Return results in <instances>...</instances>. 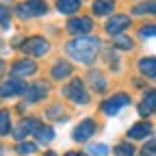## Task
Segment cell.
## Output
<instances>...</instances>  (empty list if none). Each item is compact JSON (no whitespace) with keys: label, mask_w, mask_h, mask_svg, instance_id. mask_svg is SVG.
<instances>
[{"label":"cell","mask_w":156,"mask_h":156,"mask_svg":"<svg viewBox=\"0 0 156 156\" xmlns=\"http://www.w3.org/2000/svg\"><path fill=\"white\" fill-rule=\"evenodd\" d=\"M139 35H141L143 39L156 37V24H145V26H141V28H139Z\"/></svg>","instance_id":"obj_29"},{"label":"cell","mask_w":156,"mask_h":156,"mask_svg":"<svg viewBox=\"0 0 156 156\" xmlns=\"http://www.w3.org/2000/svg\"><path fill=\"white\" fill-rule=\"evenodd\" d=\"M39 126H41V124H39L37 117H24V119L20 122L13 130H11V134H13V139L24 141L26 136H30V134H35V132H37V128H39Z\"/></svg>","instance_id":"obj_9"},{"label":"cell","mask_w":156,"mask_h":156,"mask_svg":"<svg viewBox=\"0 0 156 156\" xmlns=\"http://www.w3.org/2000/svg\"><path fill=\"white\" fill-rule=\"evenodd\" d=\"M0 28L2 30L11 28V9L7 5H2V2H0Z\"/></svg>","instance_id":"obj_23"},{"label":"cell","mask_w":156,"mask_h":156,"mask_svg":"<svg viewBox=\"0 0 156 156\" xmlns=\"http://www.w3.org/2000/svg\"><path fill=\"white\" fill-rule=\"evenodd\" d=\"M87 154L89 156H106L108 154V145L106 143H91L87 147Z\"/></svg>","instance_id":"obj_26"},{"label":"cell","mask_w":156,"mask_h":156,"mask_svg":"<svg viewBox=\"0 0 156 156\" xmlns=\"http://www.w3.org/2000/svg\"><path fill=\"white\" fill-rule=\"evenodd\" d=\"M0 156H5V152H2V145H0Z\"/></svg>","instance_id":"obj_34"},{"label":"cell","mask_w":156,"mask_h":156,"mask_svg":"<svg viewBox=\"0 0 156 156\" xmlns=\"http://www.w3.org/2000/svg\"><path fill=\"white\" fill-rule=\"evenodd\" d=\"M145 154H150V156H154L156 154V139L154 141H150V143H145V150H143Z\"/></svg>","instance_id":"obj_30"},{"label":"cell","mask_w":156,"mask_h":156,"mask_svg":"<svg viewBox=\"0 0 156 156\" xmlns=\"http://www.w3.org/2000/svg\"><path fill=\"white\" fill-rule=\"evenodd\" d=\"M5 72H7V63H5V61H0V78L5 76Z\"/></svg>","instance_id":"obj_32"},{"label":"cell","mask_w":156,"mask_h":156,"mask_svg":"<svg viewBox=\"0 0 156 156\" xmlns=\"http://www.w3.org/2000/svg\"><path fill=\"white\" fill-rule=\"evenodd\" d=\"M74 74V65L67 63V61H56L52 67H50V78L52 80H65V78H69Z\"/></svg>","instance_id":"obj_15"},{"label":"cell","mask_w":156,"mask_h":156,"mask_svg":"<svg viewBox=\"0 0 156 156\" xmlns=\"http://www.w3.org/2000/svg\"><path fill=\"white\" fill-rule=\"evenodd\" d=\"M83 0H56V11L61 15H76Z\"/></svg>","instance_id":"obj_17"},{"label":"cell","mask_w":156,"mask_h":156,"mask_svg":"<svg viewBox=\"0 0 156 156\" xmlns=\"http://www.w3.org/2000/svg\"><path fill=\"white\" fill-rule=\"evenodd\" d=\"M65 156H89V154H85L80 150H72V152H65Z\"/></svg>","instance_id":"obj_31"},{"label":"cell","mask_w":156,"mask_h":156,"mask_svg":"<svg viewBox=\"0 0 156 156\" xmlns=\"http://www.w3.org/2000/svg\"><path fill=\"white\" fill-rule=\"evenodd\" d=\"M132 15H156V0H143L132 7Z\"/></svg>","instance_id":"obj_19"},{"label":"cell","mask_w":156,"mask_h":156,"mask_svg":"<svg viewBox=\"0 0 156 156\" xmlns=\"http://www.w3.org/2000/svg\"><path fill=\"white\" fill-rule=\"evenodd\" d=\"M113 9H115V0H93V5H91L93 15H98V17L113 15Z\"/></svg>","instance_id":"obj_16"},{"label":"cell","mask_w":156,"mask_h":156,"mask_svg":"<svg viewBox=\"0 0 156 156\" xmlns=\"http://www.w3.org/2000/svg\"><path fill=\"white\" fill-rule=\"evenodd\" d=\"M141 117H150V115H156V89H147L141 98L139 106H136Z\"/></svg>","instance_id":"obj_13"},{"label":"cell","mask_w":156,"mask_h":156,"mask_svg":"<svg viewBox=\"0 0 156 156\" xmlns=\"http://www.w3.org/2000/svg\"><path fill=\"white\" fill-rule=\"evenodd\" d=\"M100 50H102V41L100 37H93V35H78L76 39H69L65 44L67 56L80 65H93Z\"/></svg>","instance_id":"obj_1"},{"label":"cell","mask_w":156,"mask_h":156,"mask_svg":"<svg viewBox=\"0 0 156 156\" xmlns=\"http://www.w3.org/2000/svg\"><path fill=\"white\" fill-rule=\"evenodd\" d=\"M115 156H134V147L130 143H119V145H115Z\"/></svg>","instance_id":"obj_27"},{"label":"cell","mask_w":156,"mask_h":156,"mask_svg":"<svg viewBox=\"0 0 156 156\" xmlns=\"http://www.w3.org/2000/svg\"><path fill=\"white\" fill-rule=\"evenodd\" d=\"M50 93V85L44 83V80H35L30 85H26V91H24V98H26V102L35 104L39 100H44V98Z\"/></svg>","instance_id":"obj_11"},{"label":"cell","mask_w":156,"mask_h":156,"mask_svg":"<svg viewBox=\"0 0 156 156\" xmlns=\"http://www.w3.org/2000/svg\"><path fill=\"white\" fill-rule=\"evenodd\" d=\"M152 130H154V126L150 122H136V124H132L128 128L126 136L130 141H139V139H147V136L152 134Z\"/></svg>","instance_id":"obj_14"},{"label":"cell","mask_w":156,"mask_h":156,"mask_svg":"<svg viewBox=\"0 0 156 156\" xmlns=\"http://www.w3.org/2000/svg\"><path fill=\"white\" fill-rule=\"evenodd\" d=\"M46 113H48L50 117H54V119H61V122H65V119H67V115H63V113H65V111H63V106H58V104L50 106Z\"/></svg>","instance_id":"obj_28"},{"label":"cell","mask_w":156,"mask_h":156,"mask_svg":"<svg viewBox=\"0 0 156 156\" xmlns=\"http://www.w3.org/2000/svg\"><path fill=\"white\" fill-rule=\"evenodd\" d=\"M35 136H37V141L41 145H48V143L54 141V128L52 126H39L37 132H35Z\"/></svg>","instance_id":"obj_21"},{"label":"cell","mask_w":156,"mask_h":156,"mask_svg":"<svg viewBox=\"0 0 156 156\" xmlns=\"http://www.w3.org/2000/svg\"><path fill=\"white\" fill-rule=\"evenodd\" d=\"M61 93L65 95V100H69L72 104H78V106H85V104H89V100H91L89 93H87V89H85L83 78H76V76H72L69 80L63 85Z\"/></svg>","instance_id":"obj_2"},{"label":"cell","mask_w":156,"mask_h":156,"mask_svg":"<svg viewBox=\"0 0 156 156\" xmlns=\"http://www.w3.org/2000/svg\"><path fill=\"white\" fill-rule=\"evenodd\" d=\"M130 24H132L130 15H126V13H117V15H111V17H108V22L104 24V33L111 35V37L122 35Z\"/></svg>","instance_id":"obj_8"},{"label":"cell","mask_w":156,"mask_h":156,"mask_svg":"<svg viewBox=\"0 0 156 156\" xmlns=\"http://www.w3.org/2000/svg\"><path fill=\"white\" fill-rule=\"evenodd\" d=\"M95 132H98L95 119H91V117H85L83 122H78V124L74 126V130H72V139H74L76 143H87Z\"/></svg>","instance_id":"obj_6"},{"label":"cell","mask_w":156,"mask_h":156,"mask_svg":"<svg viewBox=\"0 0 156 156\" xmlns=\"http://www.w3.org/2000/svg\"><path fill=\"white\" fill-rule=\"evenodd\" d=\"M89 83H91V87H93L95 93H104L106 87H108L104 74H100V72H91V74H89Z\"/></svg>","instance_id":"obj_20"},{"label":"cell","mask_w":156,"mask_h":156,"mask_svg":"<svg viewBox=\"0 0 156 156\" xmlns=\"http://www.w3.org/2000/svg\"><path fill=\"white\" fill-rule=\"evenodd\" d=\"M44 156H58V154H56V152H52V150H50V152H46V154H44Z\"/></svg>","instance_id":"obj_33"},{"label":"cell","mask_w":156,"mask_h":156,"mask_svg":"<svg viewBox=\"0 0 156 156\" xmlns=\"http://www.w3.org/2000/svg\"><path fill=\"white\" fill-rule=\"evenodd\" d=\"M26 91V83L17 76H11L0 85V98H17V95H24Z\"/></svg>","instance_id":"obj_10"},{"label":"cell","mask_w":156,"mask_h":156,"mask_svg":"<svg viewBox=\"0 0 156 156\" xmlns=\"http://www.w3.org/2000/svg\"><path fill=\"white\" fill-rule=\"evenodd\" d=\"M128 104H130V95L124 93V91H119V93L106 98V100H102V102H100V111H102L106 117H115L117 113H119L122 108H126Z\"/></svg>","instance_id":"obj_4"},{"label":"cell","mask_w":156,"mask_h":156,"mask_svg":"<svg viewBox=\"0 0 156 156\" xmlns=\"http://www.w3.org/2000/svg\"><path fill=\"white\" fill-rule=\"evenodd\" d=\"M139 72L145 76V78H156V56H143L139 58Z\"/></svg>","instance_id":"obj_18"},{"label":"cell","mask_w":156,"mask_h":156,"mask_svg":"<svg viewBox=\"0 0 156 156\" xmlns=\"http://www.w3.org/2000/svg\"><path fill=\"white\" fill-rule=\"evenodd\" d=\"M139 156H150V154H145V152H143V154H139Z\"/></svg>","instance_id":"obj_35"},{"label":"cell","mask_w":156,"mask_h":156,"mask_svg":"<svg viewBox=\"0 0 156 156\" xmlns=\"http://www.w3.org/2000/svg\"><path fill=\"white\" fill-rule=\"evenodd\" d=\"M9 72H11V76L26 78V76L37 74V63L33 61V58H20V61H15V63L9 67Z\"/></svg>","instance_id":"obj_12"},{"label":"cell","mask_w":156,"mask_h":156,"mask_svg":"<svg viewBox=\"0 0 156 156\" xmlns=\"http://www.w3.org/2000/svg\"><path fill=\"white\" fill-rule=\"evenodd\" d=\"M50 9H48V2L46 0H24V2L15 5V15L22 17V20H28V17H41L46 15Z\"/></svg>","instance_id":"obj_3"},{"label":"cell","mask_w":156,"mask_h":156,"mask_svg":"<svg viewBox=\"0 0 156 156\" xmlns=\"http://www.w3.org/2000/svg\"><path fill=\"white\" fill-rule=\"evenodd\" d=\"M67 33L69 35H89L93 30V20L89 15H76V17H69L67 24H65Z\"/></svg>","instance_id":"obj_7"},{"label":"cell","mask_w":156,"mask_h":156,"mask_svg":"<svg viewBox=\"0 0 156 156\" xmlns=\"http://www.w3.org/2000/svg\"><path fill=\"white\" fill-rule=\"evenodd\" d=\"M20 48H22V52L28 54V56H44L50 50V41L46 37H41V35H33V37L24 39V44Z\"/></svg>","instance_id":"obj_5"},{"label":"cell","mask_w":156,"mask_h":156,"mask_svg":"<svg viewBox=\"0 0 156 156\" xmlns=\"http://www.w3.org/2000/svg\"><path fill=\"white\" fill-rule=\"evenodd\" d=\"M17 154H22V156H30L37 152V143H30V141H20L17 147H15Z\"/></svg>","instance_id":"obj_25"},{"label":"cell","mask_w":156,"mask_h":156,"mask_svg":"<svg viewBox=\"0 0 156 156\" xmlns=\"http://www.w3.org/2000/svg\"><path fill=\"white\" fill-rule=\"evenodd\" d=\"M0 44H2V41H0Z\"/></svg>","instance_id":"obj_36"},{"label":"cell","mask_w":156,"mask_h":156,"mask_svg":"<svg viewBox=\"0 0 156 156\" xmlns=\"http://www.w3.org/2000/svg\"><path fill=\"white\" fill-rule=\"evenodd\" d=\"M113 46H115L117 50H132V39L126 37L124 33H122V35H115V37H113Z\"/></svg>","instance_id":"obj_24"},{"label":"cell","mask_w":156,"mask_h":156,"mask_svg":"<svg viewBox=\"0 0 156 156\" xmlns=\"http://www.w3.org/2000/svg\"><path fill=\"white\" fill-rule=\"evenodd\" d=\"M11 130H13V126H11V111L0 108V136L11 134Z\"/></svg>","instance_id":"obj_22"}]
</instances>
